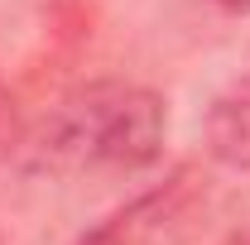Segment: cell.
I'll return each instance as SVG.
<instances>
[{"instance_id": "6da1fadb", "label": "cell", "mask_w": 250, "mask_h": 245, "mask_svg": "<svg viewBox=\"0 0 250 245\" xmlns=\"http://www.w3.org/2000/svg\"><path fill=\"white\" fill-rule=\"evenodd\" d=\"M168 101L140 82H92L62 96L29 140L39 173H140L164 154Z\"/></svg>"}, {"instance_id": "7a4b0ae2", "label": "cell", "mask_w": 250, "mask_h": 245, "mask_svg": "<svg viewBox=\"0 0 250 245\" xmlns=\"http://www.w3.org/2000/svg\"><path fill=\"white\" fill-rule=\"evenodd\" d=\"M202 140L221 168L250 173V72H241L236 82H226L217 92L202 121Z\"/></svg>"}, {"instance_id": "3957f363", "label": "cell", "mask_w": 250, "mask_h": 245, "mask_svg": "<svg viewBox=\"0 0 250 245\" xmlns=\"http://www.w3.org/2000/svg\"><path fill=\"white\" fill-rule=\"evenodd\" d=\"M15 130H20V121H15V96H10L5 77H0V149L15 144Z\"/></svg>"}, {"instance_id": "277c9868", "label": "cell", "mask_w": 250, "mask_h": 245, "mask_svg": "<svg viewBox=\"0 0 250 245\" xmlns=\"http://www.w3.org/2000/svg\"><path fill=\"white\" fill-rule=\"evenodd\" d=\"M77 245H121V241H116V231H111L106 221H96V226H92V231H87Z\"/></svg>"}, {"instance_id": "5b68a950", "label": "cell", "mask_w": 250, "mask_h": 245, "mask_svg": "<svg viewBox=\"0 0 250 245\" xmlns=\"http://www.w3.org/2000/svg\"><path fill=\"white\" fill-rule=\"evenodd\" d=\"M217 5H221V10H231V15H246V10H250V0H217Z\"/></svg>"}, {"instance_id": "8992f818", "label": "cell", "mask_w": 250, "mask_h": 245, "mask_svg": "<svg viewBox=\"0 0 250 245\" xmlns=\"http://www.w3.org/2000/svg\"><path fill=\"white\" fill-rule=\"evenodd\" d=\"M226 245H250V236H236V241H226Z\"/></svg>"}]
</instances>
